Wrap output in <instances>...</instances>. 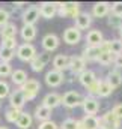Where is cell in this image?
I'll return each instance as SVG.
<instances>
[{"label": "cell", "instance_id": "1", "mask_svg": "<svg viewBox=\"0 0 122 129\" xmlns=\"http://www.w3.org/2000/svg\"><path fill=\"white\" fill-rule=\"evenodd\" d=\"M57 6V14L62 18H71L75 20L82 11H80V3L78 2H65V3H56Z\"/></svg>", "mask_w": 122, "mask_h": 129}, {"label": "cell", "instance_id": "2", "mask_svg": "<svg viewBox=\"0 0 122 129\" xmlns=\"http://www.w3.org/2000/svg\"><path fill=\"white\" fill-rule=\"evenodd\" d=\"M83 99H85V96H82L78 92L68 90V92H65L62 95V105L65 108H69V110L71 108H77V107H80L83 104Z\"/></svg>", "mask_w": 122, "mask_h": 129}, {"label": "cell", "instance_id": "3", "mask_svg": "<svg viewBox=\"0 0 122 129\" xmlns=\"http://www.w3.org/2000/svg\"><path fill=\"white\" fill-rule=\"evenodd\" d=\"M36 48L33 44H29V42H24L21 44L18 48H17V57L21 60V62H29L30 63L32 60L36 57Z\"/></svg>", "mask_w": 122, "mask_h": 129}, {"label": "cell", "instance_id": "4", "mask_svg": "<svg viewBox=\"0 0 122 129\" xmlns=\"http://www.w3.org/2000/svg\"><path fill=\"white\" fill-rule=\"evenodd\" d=\"M20 90L24 93L27 102H29V101H33V99L36 98V95L39 93V90H41V83H39L38 80H35V78H29L27 83L20 87Z\"/></svg>", "mask_w": 122, "mask_h": 129}, {"label": "cell", "instance_id": "5", "mask_svg": "<svg viewBox=\"0 0 122 129\" xmlns=\"http://www.w3.org/2000/svg\"><path fill=\"white\" fill-rule=\"evenodd\" d=\"M99 120H101V126L99 129H121L122 123L121 120L115 116V113L110 110V111H106L101 117H99Z\"/></svg>", "mask_w": 122, "mask_h": 129}, {"label": "cell", "instance_id": "6", "mask_svg": "<svg viewBox=\"0 0 122 129\" xmlns=\"http://www.w3.org/2000/svg\"><path fill=\"white\" fill-rule=\"evenodd\" d=\"M44 80H45V84H47L48 87H59V86H62V84L66 81V77H65V74L60 72V71L51 69V71H48V72L45 74Z\"/></svg>", "mask_w": 122, "mask_h": 129}, {"label": "cell", "instance_id": "7", "mask_svg": "<svg viewBox=\"0 0 122 129\" xmlns=\"http://www.w3.org/2000/svg\"><path fill=\"white\" fill-rule=\"evenodd\" d=\"M41 17V11H39V5H30L24 9L23 12V24L27 26H35V23L39 20Z\"/></svg>", "mask_w": 122, "mask_h": 129}, {"label": "cell", "instance_id": "8", "mask_svg": "<svg viewBox=\"0 0 122 129\" xmlns=\"http://www.w3.org/2000/svg\"><path fill=\"white\" fill-rule=\"evenodd\" d=\"M50 62H51V53L42 51V53L36 54V57L30 62V68L33 72H41V71H44V68Z\"/></svg>", "mask_w": 122, "mask_h": 129}, {"label": "cell", "instance_id": "9", "mask_svg": "<svg viewBox=\"0 0 122 129\" xmlns=\"http://www.w3.org/2000/svg\"><path fill=\"white\" fill-rule=\"evenodd\" d=\"M41 44H42L44 51L51 53V51H54V50L59 48V45H60V39H59V36L54 35V33H47V35L42 38Z\"/></svg>", "mask_w": 122, "mask_h": 129}, {"label": "cell", "instance_id": "10", "mask_svg": "<svg viewBox=\"0 0 122 129\" xmlns=\"http://www.w3.org/2000/svg\"><path fill=\"white\" fill-rule=\"evenodd\" d=\"M63 41L68 45H77L82 41V30H78L75 26L66 27L63 30Z\"/></svg>", "mask_w": 122, "mask_h": 129}, {"label": "cell", "instance_id": "11", "mask_svg": "<svg viewBox=\"0 0 122 129\" xmlns=\"http://www.w3.org/2000/svg\"><path fill=\"white\" fill-rule=\"evenodd\" d=\"M82 107H83L85 114H88V116H96V113L99 111V102L93 96H85Z\"/></svg>", "mask_w": 122, "mask_h": 129}, {"label": "cell", "instance_id": "12", "mask_svg": "<svg viewBox=\"0 0 122 129\" xmlns=\"http://www.w3.org/2000/svg\"><path fill=\"white\" fill-rule=\"evenodd\" d=\"M69 71L72 75H80L86 71V60L83 59V56H71Z\"/></svg>", "mask_w": 122, "mask_h": 129}, {"label": "cell", "instance_id": "13", "mask_svg": "<svg viewBox=\"0 0 122 129\" xmlns=\"http://www.w3.org/2000/svg\"><path fill=\"white\" fill-rule=\"evenodd\" d=\"M110 9H112L110 3H107V2H96L92 6V17H95V18H104V17L109 15Z\"/></svg>", "mask_w": 122, "mask_h": 129}, {"label": "cell", "instance_id": "14", "mask_svg": "<svg viewBox=\"0 0 122 129\" xmlns=\"http://www.w3.org/2000/svg\"><path fill=\"white\" fill-rule=\"evenodd\" d=\"M26 102H27V101H26V96H24V93H23L20 89L14 90V92L9 95V107H12V108L21 110Z\"/></svg>", "mask_w": 122, "mask_h": 129}, {"label": "cell", "instance_id": "15", "mask_svg": "<svg viewBox=\"0 0 122 129\" xmlns=\"http://www.w3.org/2000/svg\"><path fill=\"white\" fill-rule=\"evenodd\" d=\"M39 11H41V17L45 20H51L54 15H57V6L53 2H42L39 5Z\"/></svg>", "mask_w": 122, "mask_h": 129}, {"label": "cell", "instance_id": "16", "mask_svg": "<svg viewBox=\"0 0 122 129\" xmlns=\"http://www.w3.org/2000/svg\"><path fill=\"white\" fill-rule=\"evenodd\" d=\"M69 63H71V56L57 54V56L53 59V69L60 71V72H65L66 69L69 71Z\"/></svg>", "mask_w": 122, "mask_h": 129}, {"label": "cell", "instance_id": "17", "mask_svg": "<svg viewBox=\"0 0 122 129\" xmlns=\"http://www.w3.org/2000/svg\"><path fill=\"white\" fill-rule=\"evenodd\" d=\"M42 105H45L50 110H54L56 107L62 105V96L56 92H50L42 98Z\"/></svg>", "mask_w": 122, "mask_h": 129}, {"label": "cell", "instance_id": "18", "mask_svg": "<svg viewBox=\"0 0 122 129\" xmlns=\"http://www.w3.org/2000/svg\"><path fill=\"white\" fill-rule=\"evenodd\" d=\"M104 41H106V39H104L103 33H101V30H98V29L89 30L88 35H86V44L91 45V47H101V44H103Z\"/></svg>", "mask_w": 122, "mask_h": 129}, {"label": "cell", "instance_id": "19", "mask_svg": "<svg viewBox=\"0 0 122 129\" xmlns=\"http://www.w3.org/2000/svg\"><path fill=\"white\" fill-rule=\"evenodd\" d=\"M74 21H75V27H77L78 30H86V29L91 27V24H92V14L82 11V14H80Z\"/></svg>", "mask_w": 122, "mask_h": 129}, {"label": "cell", "instance_id": "20", "mask_svg": "<svg viewBox=\"0 0 122 129\" xmlns=\"http://www.w3.org/2000/svg\"><path fill=\"white\" fill-rule=\"evenodd\" d=\"M103 50L101 47H91V45H86V48L83 50V59L86 62H98V57L101 56Z\"/></svg>", "mask_w": 122, "mask_h": 129}, {"label": "cell", "instance_id": "21", "mask_svg": "<svg viewBox=\"0 0 122 129\" xmlns=\"http://www.w3.org/2000/svg\"><path fill=\"white\" fill-rule=\"evenodd\" d=\"M51 111L53 110H50V108H47L45 105H38L36 108H35V113H33V116H35V119L39 122V123H42V122H47V120H51Z\"/></svg>", "mask_w": 122, "mask_h": 129}, {"label": "cell", "instance_id": "22", "mask_svg": "<svg viewBox=\"0 0 122 129\" xmlns=\"http://www.w3.org/2000/svg\"><path fill=\"white\" fill-rule=\"evenodd\" d=\"M18 32H20V30H18V27H17L15 23H8L3 29H0L2 41H5V39H15Z\"/></svg>", "mask_w": 122, "mask_h": 129}, {"label": "cell", "instance_id": "23", "mask_svg": "<svg viewBox=\"0 0 122 129\" xmlns=\"http://www.w3.org/2000/svg\"><path fill=\"white\" fill-rule=\"evenodd\" d=\"M27 80H29L27 72L23 71V69H15V71L12 72V75H11V81H12L15 86H18V87L24 86V84L27 83Z\"/></svg>", "mask_w": 122, "mask_h": 129}, {"label": "cell", "instance_id": "24", "mask_svg": "<svg viewBox=\"0 0 122 129\" xmlns=\"http://www.w3.org/2000/svg\"><path fill=\"white\" fill-rule=\"evenodd\" d=\"M96 80H98V78H96V74H95L93 71H91V69H86L83 74L78 75V81H80V84L85 86L86 89H88L91 84H93Z\"/></svg>", "mask_w": 122, "mask_h": 129}, {"label": "cell", "instance_id": "25", "mask_svg": "<svg viewBox=\"0 0 122 129\" xmlns=\"http://www.w3.org/2000/svg\"><path fill=\"white\" fill-rule=\"evenodd\" d=\"M20 35H21V38H23L24 42H29L30 44L32 41H35V38H36V27L35 26L23 24V27L20 29Z\"/></svg>", "mask_w": 122, "mask_h": 129}, {"label": "cell", "instance_id": "26", "mask_svg": "<svg viewBox=\"0 0 122 129\" xmlns=\"http://www.w3.org/2000/svg\"><path fill=\"white\" fill-rule=\"evenodd\" d=\"M106 80H107V83H109L113 89H118L122 84V74L118 69H113V71H110V72L107 74Z\"/></svg>", "mask_w": 122, "mask_h": 129}, {"label": "cell", "instance_id": "27", "mask_svg": "<svg viewBox=\"0 0 122 129\" xmlns=\"http://www.w3.org/2000/svg\"><path fill=\"white\" fill-rule=\"evenodd\" d=\"M82 123L85 125V129H99L101 126V120L96 116H88L85 114V117L82 119Z\"/></svg>", "mask_w": 122, "mask_h": 129}, {"label": "cell", "instance_id": "28", "mask_svg": "<svg viewBox=\"0 0 122 129\" xmlns=\"http://www.w3.org/2000/svg\"><path fill=\"white\" fill-rule=\"evenodd\" d=\"M32 123H33V116L29 111H23L21 116H20V119H18V122L15 125L20 129H29L32 126Z\"/></svg>", "mask_w": 122, "mask_h": 129}, {"label": "cell", "instance_id": "29", "mask_svg": "<svg viewBox=\"0 0 122 129\" xmlns=\"http://www.w3.org/2000/svg\"><path fill=\"white\" fill-rule=\"evenodd\" d=\"M21 113H23L21 110H17V108L9 107V108L5 110V119H6V122H9V123H17L18 119H20V116H21Z\"/></svg>", "mask_w": 122, "mask_h": 129}, {"label": "cell", "instance_id": "30", "mask_svg": "<svg viewBox=\"0 0 122 129\" xmlns=\"http://www.w3.org/2000/svg\"><path fill=\"white\" fill-rule=\"evenodd\" d=\"M113 87L107 83V80H101V84H99V92H98V96L99 98H109L112 93H113Z\"/></svg>", "mask_w": 122, "mask_h": 129}, {"label": "cell", "instance_id": "31", "mask_svg": "<svg viewBox=\"0 0 122 129\" xmlns=\"http://www.w3.org/2000/svg\"><path fill=\"white\" fill-rule=\"evenodd\" d=\"M14 56H17V51L15 50H9V48H5L0 45V62H5V63H9Z\"/></svg>", "mask_w": 122, "mask_h": 129}, {"label": "cell", "instance_id": "32", "mask_svg": "<svg viewBox=\"0 0 122 129\" xmlns=\"http://www.w3.org/2000/svg\"><path fill=\"white\" fill-rule=\"evenodd\" d=\"M115 54L113 53H110V51H103L101 53V56L98 57V63L101 64V66H109V64L115 63Z\"/></svg>", "mask_w": 122, "mask_h": 129}, {"label": "cell", "instance_id": "33", "mask_svg": "<svg viewBox=\"0 0 122 129\" xmlns=\"http://www.w3.org/2000/svg\"><path fill=\"white\" fill-rule=\"evenodd\" d=\"M109 51L115 56L122 54V39H109Z\"/></svg>", "mask_w": 122, "mask_h": 129}, {"label": "cell", "instance_id": "34", "mask_svg": "<svg viewBox=\"0 0 122 129\" xmlns=\"http://www.w3.org/2000/svg\"><path fill=\"white\" fill-rule=\"evenodd\" d=\"M107 24H109L110 27H113V29L119 30V29L122 27V17H118V15L110 14V15H109V18H107Z\"/></svg>", "mask_w": 122, "mask_h": 129}, {"label": "cell", "instance_id": "35", "mask_svg": "<svg viewBox=\"0 0 122 129\" xmlns=\"http://www.w3.org/2000/svg\"><path fill=\"white\" fill-rule=\"evenodd\" d=\"M12 66L11 63H5V62H0V78H8L12 75Z\"/></svg>", "mask_w": 122, "mask_h": 129}, {"label": "cell", "instance_id": "36", "mask_svg": "<svg viewBox=\"0 0 122 129\" xmlns=\"http://www.w3.org/2000/svg\"><path fill=\"white\" fill-rule=\"evenodd\" d=\"M11 93H12V92H11L9 84H8L5 80H0V101L5 99V98H9Z\"/></svg>", "mask_w": 122, "mask_h": 129}, {"label": "cell", "instance_id": "37", "mask_svg": "<svg viewBox=\"0 0 122 129\" xmlns=\"http://www.w3.org/2000/svg\"><path fill=\"white\" fill-rule=\"evenodd\" d=\"M60 129H78V120L69 117V119H65L60 125Z\"/></svg>", "mask_w": 122, "mask_h": 129}, {"label": "cell", "instance_id": "38", "mask_svg": "<svg viewBox=\"0 0 122 129\" xmlns=\"http://www.w3.org/2000/svg\"><path fill=\"white\" fill-rule=\"evenodd\" d=\"M2 47L9 48V50H15V51H17V48H18L20 45H18L17 38H15V39H5V41H2Z\"/></svg>", "mask_w": 122, "mask_h": 129}, {"label": "cell", "instance_id": "39", "mask_svg": "<svg viewBox=\"0 0 122 129\" xmlns=\"http://www.w3.org/2000/svg\"><path fill=\"white\" fill-rule=\"evenodd\" d=\"M9 23V12L5 8H0V29H3Z\"/></svg>", "mask_w": 122, "mask_h": 129}, {"label": "cell", "instance_id": "40", "mask_svg": "<svg viewBox=\"0 0 122 129\" xmlns=\"http://www.w3.org/2000/svg\"><path fill=\"white\" fill-rule=\"evenodd\" d=\"M38 129H59L57 123L53 122V120H47V122H42L38 125Z\"/></svg>", "mask_w": 122, "mask_h": 129}, {"label": "cell", "instance_id": "41", "mask_svg": "<svg viewBox=\"0 0 122 129\" xmlns=\"http://www.w3.org/2000/svg\"><path fill=\"white\" fill-rule=\"evenodd\" d=\"M110 12L113 15H118V17H122V2H115L112 3V9Z\"/></svg>", "mask_w": 122, "mask_h": 129}, {"label": "cell", "instance_id": "42", "mask_svg": "<svg viewBox=\"0 0 122 129\" xmlns=\"http://www.w3.org/2000/svg\"><path fill=\"white\" fill-rule=\"evenodd\" d=\"M112 111L115 113V116H116L119 120H122V104H116V105L112 108Z\"/></svg>", "mask_w": 122, "mask_h": 129}, {"label": "cell", "instance_id": "43", "mask_svg": "<svg viewBox=\"0 0 122 129\" xmlns=\"http://www.w3.org/2000/svg\"><path fill=\"white\" fill-rule=\"evenodd\" d=\"M115 66H116V69H122V54H118L116 57H115Z\"/></svg>", "mask_w": 122, "mask_h": 129}, {"label": "cell", "instance_id": "44", "mask_svg": "<svg viewBox=\"0 0 122 129\" xmlns=\"http://www.w3.org/2000/svg\"><path fill=\"white\" fill-rule=\"evenodd\" d=\"M15 6H18V8H24V6H27L26 3H15Z\"/></svg>", "mask_w": 122, "mask_h": 129}, {"label": "cell", "instance_id": "45", "mask_svg": "<svg viewBox=\"0 0 122 129\" xmlns=\"http://www.w3.org/2000/svg\"><path fill=\"white\" fill-rule=\"evenodd\" d=\"M119 39H122V27L119 29Z\"/></svg>", "mask_w": 122, "mask_h": 129}, {"label": "cell", "instance_id": "46", "mask_svg": "<svg viewBox=\"0 0 122 129\" xmlns=\"http://www.w3.org/2000/svg\"><path fill=\"white\" fill-rule=\"evenodd\" d=\"M0 129H9V128H6V126H0Z\"/></svg>", "mask_w": 122, "mask_h": 129}, {"label": "cell", "instance_id": "47", "mask_svg": "<svg viewBox=\"0 0 122 129\" xmlns=\"http://www.w3.org/2000/svg\"><path fill=\"white\" fill-rule=\"evenodd\" d=\"M0 108H2V105H0Z\"/></svg>", "mask_w": 122, "mask_h": 129}, {"label": "cell", "instance_id": "48", "mask_svg": "<svg viewBox=\"0 0 122 129\" xmlns=\"http://www.w3.org/2000/svg\"><path fill=\"white\" fill-rule=\"evenodd\" d=\"M121 129H122V126H121Z\"/></svg>", "mask_w": 122, "mask_h": 129}]
</instances>
